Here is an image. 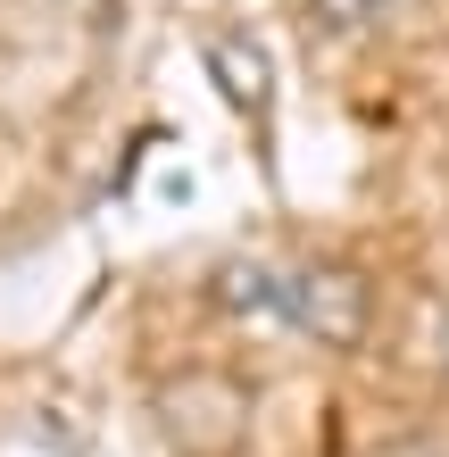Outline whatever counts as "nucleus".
<instances>
[{
	"label": "nucleus",
	"mask_w": 449,
	"mask_h": 457,
	"mask_svg": "<svg viewBox=\"0 0 449 457\" xmlns=\"http://www.w3.org/2000/svg\"><path fill=\"white\" fill-rule=\"evenodd\" d=\"M208 300L250 333H283V341H316V349H350L366 333V316H375V291H366L358 266H341V258H267V250L225 258L208 275Z\"/></svg>",
	"instance_id": "1"
},
{
	"label": "nucleus",
	"mask_w": 449,
	"mask_h": 457,
	"mask_svg": "<svg viewBox=\"0 0 449 457\" xmlns=\"http://www.w3.org/2000/svg\"><path fill=\"white\" fill-rule=\"evenodd\" d=\"M408 0H308V17L325 25V34H375V25H391Z\"/></svg>",
	"instance_id": "2"
},
{
	"label": "nucleus",
	"mask_w": 449,
	"mask_h": 457,
	"mask_svg": "<svg viewBox=\"0 0 449 457\" xmlns=\"http://www.w3.org/2000/svg\"><path fill=\"white\" fill-rule=\"evenodd\" d=\"M391 457H441V449H391Z\"/></svg>",
	"instance_id": "3"
}]
</instances>
